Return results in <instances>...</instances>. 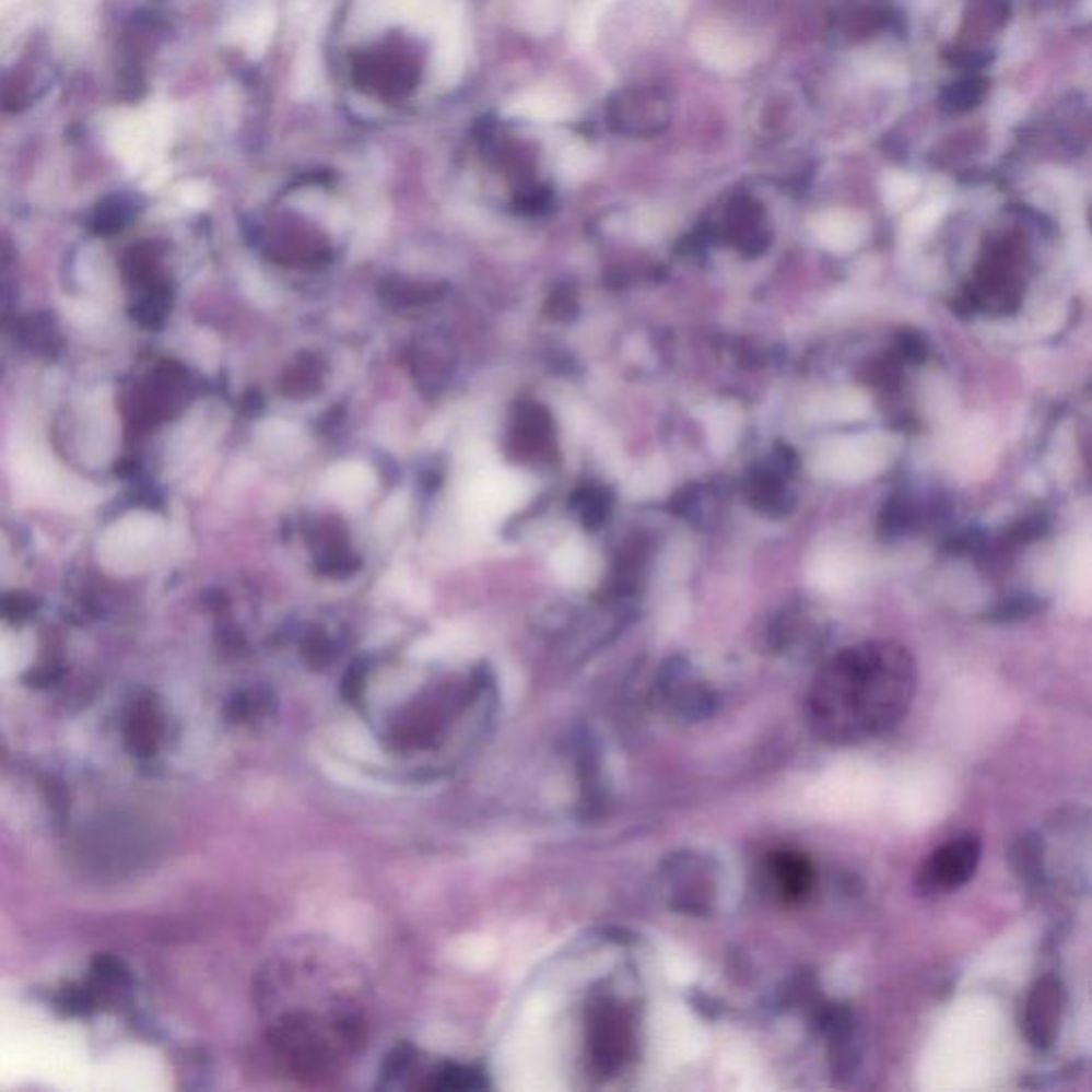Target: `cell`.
Returning <instances> with one entry per match:
<instances>
[{
    "label": "cell",
    "instance_id": "7",
    "mask_svg": "<svg viewBox=\"0 0 1092 1092\" xmlns=\"http://www.w3.org/2000/svg\"><path fill=\"white\" fill-rule=\"evenodd\" d=\"M768 877L775 894L784 903H800L809 896L815 883V873L809 862L798 852H775L768 860Z\"/></svg>",
    "mask_w": 1092,
    "mask_h": 1092
},
{
    "label": "cell",
    "instance_id": "8",
    "mask_svg": "<svg viewBox=\"0 0 1092 1092\" xmlns=\"http://www.w3.org/2000/svg\"><path fill=\"white\" fill-rule=\"evenodd\" d=\"M619 118L630 132L657 134L668 127V103L657 92H632L619 103Z\"/></svg>",
    "mask_w": 1092,
    "mask_h": 1092
},
{
    "label": "cell",
    "instance_id": "20",
    "mask_svg": "<svg viewBox=\"0 0 1092 1092\" xmlns=\"http://www.w3.org/2000/svg\"><path fill=\"white\" fill-rule=\"evenodd\" d=\"M519 109L525 116H531V118H553V116H564V105L557 103L555 98H544V96H536L531 101H524L519 103Z\"/></svg>",
    "mask_w": 1092,
    "mask_h": 1092
},
{
    "label": "cell",
    "instance_id": "19",
    "mask_svg": "<svg viewBox=\"0 0 1092 1092\" xmlns=\"http://www.w3.org/2000/svg\"><path fill=\"white\" fill-rule=\"evenodd\" d=\"M342 747L349 749L350 755L356 760H372L378 753L376 743L365 732H361L356 728H347L342 732Z\"/></svg>",
    "mask_w": 1092,
    "mask_h": 1092
},
{
    "label": "cell",
    "instance_id": "10",
    "mask_svg": "<svg viewBox=\"0 0 1092 1092\" xmlns=\"http://www.w3.org/2000/svg\"><path fill=\"white\" fill-rule=\"evenodd\" d=\"M702 416H704V427H706L711 448L719 455L728 453L737 444V437L741 434L743 421H741L739 408L735 403L721 401V403L708 406Z\"/></svg>",
    "mask_w": 1092,
    "mask_h": 1092
},
{
    "label": "cell",
    "instance_id": "6",
    "mask_svg": "<svg viewBox=\"0 0 1092 1092\" xmlns=\"http://www.w3.org/2000/svg\"><path fill=\"white\" fill-rule=\"evenodd\" d=\"M1062 986L1054 977H1044L1033 986L1024 1006L1022 1029L1035 1048H1048L1054 1044L1062 1013Z\"/></svg>",
    "mask_w": 1092,
    "mask_h": 1092
},
{
    "label": "cell",
    "instance_id": "12",
    "mask_svg": "<svg viewBox=\"0 0 1092 1092\" xmlns=\"http://www.w3.org/2000/svg\"><path fill=\"white\" fill-rule=\"evenodd\" d=\"M551 568L555 572V576L566 585H572V587L585 585L589 580V572H591V557L583 544L566 542L564 547H560L553 553Z\"/></svg>",
    "mask_w": 1092,
    "mask_h": 1092
},
{
    "label": "cell",
    "instance_id": "3",
    "mask_svg": "<svg viewBox=\"0 0 1092 1092\" xmlns=\"http://www.w3.org/2000/svg\"><path fill=\"white\" fill-rule=\"evenodd\" d=\"M892 453L894 439L883 434L841 437L824 444L813 455L811 468L829 481H867L888 466Z\"/></svg>",
    "mask_w": 1092,
    "mask_h": 1092
},
{
    "label": "cell",
    "instance_id": "17",
    "mask_svg": "<svg viewBox=\"0 0 1092 1092\" xmlns=\"http://www.w3.org/2000/svg\"><path fill=\"white\" fill-rule=\"evenodd\" d=\"M668 484V468L661 461L645 463L627 484V491L634 497H654L659 495Z\"/></svg>",
    "mask_w": 1092,
    "mask_h": 1092
},
{
    "label": "cell",
    "instance_id": "16",
    "mask_svg": "<svg viewBox=\"0 0 1092 1092\" xmlns=\"http://www.w3.org/2000/svg\"><path fill=\"white\" fill-rule=\"evenodd\" d=\"M453 959L468 968H484L495 961V943L486 937H463L453 948Z\"/></svg>",
    "mask_w": 1092,
    "mask_h": 1092
},
{
    "label": "cell",
    "instance_id": "4",
    "mask_svg": "<svg viewBox=\"0 0 1092 1092\" xmlns=\"http://www.w3.org/2000/svg\"><path fill=\"white\" fill-rule=\"evenodd\" d=\"M982 841L973 834H961L937 847L919 867V894L941 896L962 888L979 867Z\"/></svg>",
    "mask_w": 1092,
    "mask_h": 1092
},
{
    "label": "cell",
    "instance_id": "11",
    "mask_svg": "<svg viewBox=\"0 0 1092 1092\" xmlns=\"http://www.w3.org/2000/svg\"><path fill=\"white\" fill-rule=\"evenodd\" d=\"M869 412L867 397L858 391H838L811 401L809 416L813 421H858Z\"/></svg>",
    "mask_w": 1092,
    "mask_h": 1092
},
{
    "label": "cell",
    "instance_id": "15",
    "mask_svg": "<svg viewBox=\"0 0 1092 1092\" xmlns=\"http://www.w3.org/2000/svg\"><path fill=\"white\" fill-rule=\"evenodd\" d=\"M158 724L156 715L148 704H139L129 726V744L139 755H150L156 749Z\"/></svg>",
    "mask_w": 1092,
    "mask_h": 1092
},
{
    "label": "cell",
    "instance_id": "14",
    "mask_svg": "<svg viewBox=\"0 0 1092 1092\" xmlns=\"http://www.w3.org/2000/svg\"><path fill=\"white\" fill-rule=\"evenodd\" d=\"M856 564L858 562H856L854 555L843 553L838 549H832V551H824V553L815 555L811 576L818 580V585L832 587V585L845 583L852 576Z\"/></svg>",
    "mask_w": 1092,
    "mask_h": 1092
},
{
    "label": "cell",
    "instance_id": "1",
    "mask_svg": "<svg viewBox=\"0 0 1092 1092\" xmlns=\"http://www.w3.org/2000/svg\"><path fill=\"white\" fill-rule=\"evenodd\" d=\"M914 696L916 674L901 654H852L815 679L807 698L809 724L826 743H862L892 730Z\"/></svg>",
    "mask_w": 1092,
    "mask_h": 1092
},
{
    "label": "cell",
    "instance_id": "5",
    "mask_svg": "<svg viewBox=\"0 0 1092 1092\" xmlns=\"http://www.w3.org/2000/svg\"><path fill=\"white\" fill-rule=\"evenodd\" d=\"M529 495L524 477L497 468H484L472 477L466 493V506L479 521H497L519 508Z\"/></svg>",
    "mask_w": 1092,
    "mask_h": 1092
},
{
    "label": "cell",
    "instance_id": "18",
    "mask_svg": "<svg viewBox=\"0 0 1092 1092\" xmlns=\"http://www.w3.org/2000/svg\"><path fill=\"white\" fill-rule=\"evenodd\" d=\"M822 239L832 250L845 253L860 242V231L852 222H832L822 228Z\"/></svg>",
    "mask_w": 1092,
    "mask_h": 1092
},
{
    "label": "cell",
    "instance_id": "13",
    "mask_svg": "<svg viewBox=\"0 0 1092 1092\" xmlns=\"http://www.w3.org/2000/svg\"><path fill=\"white\" fill-rule=\"evenodd\" d=\"M988 84L979 75H966L941 92V107L950 114L971 111L986 96Z\"/></svg>",
    "mask_w": 1092,
    "mask_h": 1092
},
{
    "label": "cell",
    "instance_id": "9",
    "mask_svg": "<svg viewBox=\"0 0 1092 1092\" xmlns=\"http://www.w3.org/2000/svg\"><path fill=\"white\" fill-rule=\"evenodd\" d=\"M325 486L333 500L350 506V504H359L372 495V491L376 486V477L363 463L344 461V463L331 468Z\"/></svg>",
    "mask_w": 1092,
    "mask_h": 1092
},
{
    "label": "cell",
    "instance_id": "2",
    "mask_svg": "<svg viewBox=\"0 0 1092 1092\" xmlns=\"http://www.w3.org/2000/svg\"><path fill=\"white\" fill-rule=\"evenodd\" d=\"M549 1006L533 1001L525 1013L524 1026L508 1044L502 1058V1078L513 1091H553L557 1073L544 1018Z\"/></svg>",
    "mask_w": 1092,
    "mask_h": 1092
}]
</instances>
